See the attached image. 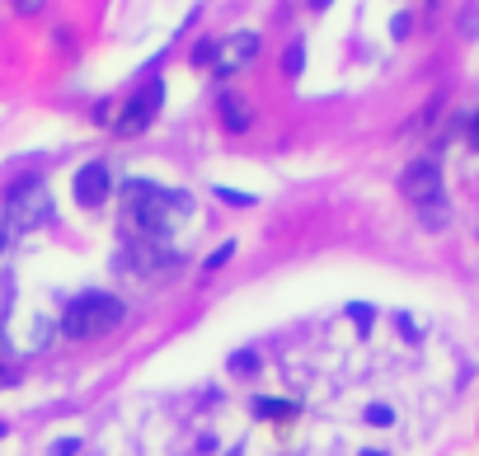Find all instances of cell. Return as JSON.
Returning <instances> with one entry per match:
<instances>
[{
    "label": "cell",
    "mask_w": 479,
    "mask_h": 456,
    "mask_svg": "<svg viewBox=\"0 0 479 456\" xmlns=\"http://www.w3.org/2000/svg\"><path fill=\"white\" fill-rule=\"evenodd\" d=\"M466 141L479 151V113H470V122H466Z\"/></svg>",
    "instance_id": "cell-18"
},
{
    "label": "cell",
    "mask_w": 479,
    "mask_h": 456,
    "mask_svg": "<svg viewBox=\"0 0 479 456\" xmlns=\"http://www.w3.org/2000/svg\"><path fill=\"white\" fill-rule=\"evenodd\" d=\"M348 316L358 320V325H367V320H371V310H367V306H348Z\"/></svg>",
    "instance_id": "cell-22"
},
{
    "label": "cell",
    "mask_w": 479,
    "mask_h": 456,
    "mask_svg": "<svg viewBox=\"0 0 479 456\" xmlns=\"http://www.w3.org/2000/svg\"><path fill=\"white\" fill-rule=\"evenodd\" d=\"M409 24H413L409 14H395V38H404V33H409Z\"/></svg>",
    "instance_id": "cell-21"
},
{
    "label": "cell",
    "mask_w": 479,
    "mask_h": 456,
    "mask_svg": "<svg viewBox=\"0 0 479 456\" xmlns=\"http://www.w3.org/2000/svg\"><path fill=\"white\" fill-rule=\"evenodd\" d=\"M122 316H128V306L113 292H80L67 306V316H61V335L67 339H99V335H109V329H118Z\"/></svg>",
    "instance_id": "cell-2"
},
{
    "label": "cell",
    "mask_w": 479,
    "mask_h": 456,
    "mask_svg": "<svg viewBox=\"0 0 479 456\" xmlns=\"http://www.w3.org/2000/svg\"><path fill=\"white\" fill-rule=\"evenodd\" d=\"M71 189H75V202L80 207H103L113 193V170H109V160H90V165H80L75 179H71Z\"/></svg>",
    "instance_id": "cell-7"
},
{
    "label": "cell",
    "mask_w": 479,
    "mask_h": 456,
    "mask_svg": "<svg viewBox=\"0 0 479 456\" xmlns=\"http://www.w3.org/2000/svg\"><path fill=\"white\" fill-rule=\"evenodd\" d=\"M231 255H235V245H231V240H226V245H221V250H212V255H207V264H202V273H217V268H221L226 259H231Z\"/></svg>",
    "instance_id": "cell-13"
},
{
    "label": "cell",
    "mask_w": 479,
    "mask_h": 456,
    "mask_svg": "<svg viewBox=\"0 0 479 456\" xmlns=\"http://www.w3.org/2000/svg\"><path fill=\"white\" fill-rule=\"evenodd\" d=\"M367 419H371V424H390V409L377 405V409H367Z\"/></svg>",
    "instance_id": "cell-20"
},
{
    "label": "cell",
    "mask_w": 479,
    "mask_h": 456,
    "mask_svg": "<svg viewBox=\"0 0 479 456\" xmlns=\"http://www.w3.org/2000/svg\"><path fill=\"white\" fill-rule=\"evenodd\" d=\"M122 217H128L132 236L170 240L193 217V198L179 189H164V183H151V179H128L122 183Z\"/></svg>",
    "instance_id": "cell-1"
},
{
    "label": "cell",
    "mask_w": 479,
    "mask_h": 456,
    "mask_svg": "<svg viewBox=\"0 0 479 456\" xmlns=\"http://www.w3.org/2000/svg\"><path fill=\"white\" fill-rule=\"evenodd\" d=\"M10 5H14L19 14H38V10H43V0H10Z\"/></svg>",
    "instance_id": "cell-19"
},
{
    "label": "cell",
    "mask_w": 479,
    "mask_h": 456,
    "mask_svg": "<svg viewBox=\"0 0 479 456\" xmlns=\"http://www.w3.org/2000/svg\"><path fill=\"white\" fill-rule=\"evenodd\" d=\"M118 268H128V273H137V278H170L174 268H179V255H174L164 240L132 236L128 250L118 255Z\"/></svg>",
    "instance_id": "cell-4"
},
{
    "label": "cell",
    "mask_w": 479,
    "mask_h": 456,
    "mask_svg": "<svg viewBox=\"0 0 479 456\" xmlns=\"http://www.w3.org/2000/svg\"><path fill=\"white\" fill-rule=\"evenodd\" d=\"M217 198H221V202H231V207H249V202H254V198H249V193H235V189H221V183H217Z\"/></svg>",
    "instance_id": "cell-16"
},
{
    "label": "cell",
    "mask_w": 479,
    "mask_h": 456,
    "mask_svg": "<svg viewBox=\"0 0 479 456\" xmlns=\"http://www.w3.org/2000/svg\"><path fill=\"white\" fill-rule=\"evenodd\" d=\"M10 231H33V226L52 221V193L43 179H19L14 189L5 193V207H0Z\"/></svg>",
    "instance_id": "cell-3"
},
{
    "label": "cell",
    "mask_w": 479,
    "mask_h": 456,
    "mask_svg": "<svg viewBox=\"0 0 479 456\" xmlns=\"http://www.w3.org/2000/svg\"><path fill=\"white\" fill-rule=\"evenodd\" d=\"M75 452H80V438H57L48 447V456H75Z\"/></svg>",
    "instance_id": "cell-15"
},
{
    "label": "cell",
    "mask_w": 479,
    "mask_h": 456,
    "mask_svg": "<svg viewBox=\"0 0 479 456\" xmlns=\"http://www.w3.org/2000/svg\"><path fill=\"white\" fill-rule=\"evenodd\" d=\"M254 367H259V353H249V348L231 358V371H235V377H249V371H254Z\"/></svg>",
    "instance_id": "cell-14"
},
{
    "label": "cell",
    "mask_w": 479,
    "mask_h": 456,
    "mask_svg": "<svg viewBox=\"0 0 479 456\" xmlns=\"http://www.w3.org/2000/svg\"><path fill=\"white\" fill-rule=\"evenodd\" d=\"M259 33H249V29H240V33H231V38H221L217 43V57H212V67L221 71V76H235V71H244L249 61L259 57Z\"/></svg>",
    "instance_id": "cell-8"
},
{
    "label": "cell",
    "mask_w": 479,
    "mask_h": 456,
    "mask_svg": "<svg viewBox=\"0 0 479 456\" xmlns=\"http://www.w3.org/2000/svg\"><path fill=\"white\" fill-rule=\"evenodd\" d=\"M310 5H315V10H324V5H329V0H310Z\"/></svg>",
    "instance_id": "cell-24"
},
{
    "label": "cell",
    "mask_w": 479,
    "mask_h": 456,
    "mask_svg": "<svg viewBox=\"0 0 479 456\" xmlns=\"http://www.w3.org/2000/svg\"><path fill=\"white\" fill-rule=\"evenodd\" d=\"M419 221L428 226V231H442V226L451 221V207H447V198H442V202H428V207H419Z\"/></svg>",
    "instance_id": "cell-10"
},
{
    "label": "cell",
    "mask_w": 479,
    "mask_h": 456,
    "mask_svg": "<svg viewBox=\"0 0 479 456\" xmlns=\"http://www.w3.org/2000/svg\"><path fill=\"white\" fill-rule=\"evenodd\" d=\"M160 103H164V80L151 76L128 103H122V113H118V122H113V132H118V137H141V132L160 118Z\"/></svg>",
    "instance_id": "cell-5"
},
{
    "label": "cell",
    "mask_w": 479,
    "mask_h": 456,
    "mask_svg": "<svg viewBox=\"0 0 479 456\" xmlns=\"http://www.w3.org/2000/svg\"><path fill=\"white\" fill-rule=\"evenodd\" d=\"M212 57H217V43H198V48H193V61H198V67H207Z\"/></svg>",
    "instance_id": "cell-17"
},
{
    "label": "cell",
    "mask_w": 479,
    "mask_h": 456,
    "mask_svg": "<svg viewBox=\"0 0 479 456\" xmlns=\"http://www.w3.org/2000/svg\"><path fill=\"white\" fill-rule=\"evenodd\" d=\"M301 67H306V48H301V43H291L287 57H282V71H287V76H301Z\"/></svg>",
    "instance_id": "cell-12"
},
{
    "label": "cell",
    "mask_w": 479,
    "mask_h": 456,
    "mask_svg": "<svg viewBox=\"0 0 479 456\" xmlns=\"http://www.w3.org/2000/svg\"><path fill=\"white\" fill-rule=\"evenodd\" d=\"M254 414H259V419H287V414H297V405H291V400H268V396H259V400H254Z\"/></svg>",
    "instance_id": "cell-11"
},
{
    "label": "cell",
    "mask_w": 479,
    "mask_h": 456,
    "mask_svg": "<svg viewBox=\"0 0 479 456\" xmlns=\"http://www.w3.org/2000/svg\"><path fill=\"white\" fill-rule=\"evenodd\" d=\"M221 122L231 132H249V109H244L240 94H221Z\"/></svg>",
    "instance_id": "cell-9"
},
{
    "label": "cell",
    "mask_w": 479,
    "mask_h": 456,
    "mask_svg": "<svg viewBox=\"0 0 479 456\" xmlns=\"http://www.w3.org/2000/svg\"><path fill=\"white\" fill-rule=\"evenodd\" d=\"M10 236H14V231H10V226H5V217H0V255H5V245H10Z\"/></svg>",
    "instance_id": "cell-23"
},
{
    "label": "cell",
    "mask_w": 479,
    "mask_h": 456,
    "mask_svg": "<svg viewBox=\"0 0 479 456\" xmlns=\"http://www.w3.org/2000/svg\"><path fill=\"white\" fill-rule=\"evenodd\" d=\"M400 193L413 202V207H428V202H442L447 193H442V165L437 160H413L409 170L400 174Z\"/></svg>",
    "instance_id": "cell-6"
}]
</instances>
